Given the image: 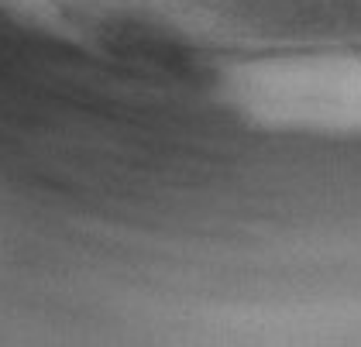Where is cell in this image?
<instances>
[{
	"instance_id": "1",
	"label": "cell",
	"mask_w": 361,
	"mask_h": 347,
	"mask_svg": "<svg viewBox=\"0 0 361 347\" xmlns=\"http://www.w3.org/2000/svg\"><path fill=\"white\" fill-rule=\"evenodd\" d=\"M248 117L289 131H361V52L258 59L227 83Z\"/></svg>"
}]
</instances>
